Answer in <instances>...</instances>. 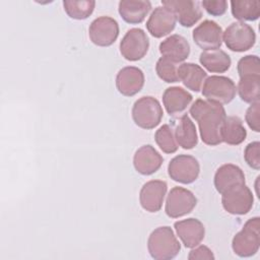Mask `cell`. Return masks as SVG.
I'll use <instances>...</instances> for the list:
<instances>
[{"mask_svg": "<svg viewBox=\"0 0 260 260\" xmlns=\"http://www.w3.org/2000/svg\"><path fill=\"white\" fill-rule=\"evenodd\" d=\"M190 114L198 123L200 137L205 144L214 146L222 142L220 129L226 117L222 105L198 99L190 107Z\"/></svg>", "mask_w": 260, "mask_h": 260, "instance_id": "1", "label": "cell"}, {"mask_svg": "<svg viewBox=\"0 0 260 260\" xmlns=\"http://www.w3.org/2000/svg\"><path fill=\"white\" fill-rule=\"evenodd\" d=\"M147 249L151 258L155 260H171L179 254L181 245L173 230L166 225L158 226L150 233Z\"/></svg>", "mask_w": 260, "mask_h": 260, "instance_id": "2", "label": "cell"}, {"mask_svg": "<svg viewBox=\"0 0 260 260\" xmlns=\"http://www.w3.org/2000/svg\"><path fill=\"white\" fill-rule=\"evenodd\" d=\"M260 247V218L258 216L248 219L242 230L232 241V248L236 255L247 258L255 255Z\"/></svg>", "mask_w": 260, "mask_h": 260, "instance_id": "3", "label": "cell"}, {"mask_svg": "<svg viewBox=\"0 0 260 260\" xmlns=\"http://www.w3.org/2000/svg\"><path fill=\"white\" fill-rule=\"evenodd\" d=\"M132 119L142 129L156 127L162 118L164 112L159 102L153 96L146 95L138 99L132 107Z\"/></svg>", "mask_w": 260, "mask_h": 260, "instance_id": "4", "label": "cell"}, {"mask_svg": "<svg viewBox=\"0 0 260 260\" xmlns=\"http://www.w3.org/2000/svg\"><path fill=\"white\" fill-rule=\"evenodd\" d=\"M237 93V86L235 82L221 75H211L206 77L203 86L202 94L206 100L220 104L226 105L231 103Z\"/></svg>", "mask_w": 260, "mask_h": 260, "instance_id": "5", "label": "cell"}, {"mask_svg": "<svg viewBox=\"0 0 260 260\" xmlns=\"http://www.w3.org/2000/svg\"><path fill=\"white\" fill-rule=\"evenodd\" d=\"M222 41L231 51L245 52L254 46L256 34L249 24L243 21H236L225 28Z\"/></svg>", "mask_w": 260, "mask_h": 260, "instance_id": "6", "label": "cell"}, {"mask_svg": "<svg viewBox=\"0 0 260 260\" xmlns=\"http://www.w3.org/2000/svg\"><path fill=\"white\" fill-rule=\"evenodd\" d=\"M197 204V198L188 189L174 187L168 194L165 211L169 217L178 218L190 213Z\"/></svg>", "mask_w": 260, "mask_h": 260, "instance_id": "7", "label": "cell"}, {"mask_svg": "<svg viewBox=\"0 0 260 260\" xmlns=\"http://www.w3.org/2000/svg\"><path fill=\"white\" fill-rule=\"evenodd\" d=\"M149 49L146 32L138 27L129 29L120 42V53L128 61L142 59Z\"/></svg>", "mask_w": 260, "mask_h": 260, "instance_id": "8", "label": "cell"}, {"mask_svg": "<svg viewBox=\"0 0 260 260\" xmlns=\"http://www.w3.org/2000/svg\"><path fill=\"white\" fill-rule=\"evenodd\" d=\"M168 173L172 180L182 184H191L199 176L200 166L198 160L189 154H179L171 159Z\"/></svg>", "mask_w": 260, "mask_h": 260, "instance_id": "9", "label": "cell"}, {"mask_svg": "<svg viewBox=\"0 0 260 260\" xmlns=\"http://www.w3.org/2000/svg\"><path fill=\"white\" fill-rule=\"evenodd\" d=\"M221 195L222 207L231 214L243 215L253 207L254 197L246 184L237 186Z\"/></svg>", "mask_w": 260, "mask_h": 260, "instance_id": "10", "label": "cell"}, {"mask_svg": "<svg viewBox=\"0 0 260 260\" xmlns=\"http://www.w3.org/2000/svg\"><path fill=\"white\" fill-rule=\"evenodd\" d=\"M88 36L92 44L99 47H109L119 36V24L110 16H100L91 21Z\"/></svg>", "mask_w": 260, "mask_h": 260, "instance_id": "11", "label": "cell"}, {"mask_svg": "<svg viewBox=\"0 0 260 260\" xmlns=\"http://www.w3.org/2000/svg\"><path fill=\"white\" fill-rule=\"evenodd\" d=\"M222 28L213 20H204L192 32L195 44L204 51L219 49L222 44Z\"/></svg>", "mask_w": 260, "mask_h": 260, "instance_id": "12", "label": "cell"}, {"mask_svg": "<svg viewBox=\"0 0 260 260\" xmlns=\"http://www.w3.org/2000/svg\"><path fill=\"white\" fill-rule=\"evenodd\" d=\"M168 190V185L161 180H151L146 182L139 193L141 207L148 212H157L164 203Z\"/></svg>", "mask_w": 260, "mask_h": 260, "instance_id": "13", "label": "cell"}, {"mask_svg": "<svg viewBox=\"0 0 260 260\" xmlns=\"http://www.w3.org/2000/svg\"><path fill=\"white\" fill-rule=\"evenodd\" d=\"M176 15L170 8L164 5L157 6L146 21V28L152 37L158 39L172 32L176 26Z\"/></svg>", "mask_w": 260, "mask_h": 260, "instance_id": "14", "label": "cell"}, {"mask_svg": "<svg viewBox=\"0 0 260 260\" xmlns=\"http://www.w3.org/2000/svg\"><path fill=\"white\" fill-rule=\"evenodd\" d=\"M144 85V74L141 69L135 66H126L119 70L116 76V87L125 96H132L138 93Z\"/></svg>", "mask_w": 260, "mask_h": 260, "instance_id": "15", "label": "cell"}, {"mask_svg": "<svg viewBox=\"0 0 260 260\" xmlns=\"http://www.w3.org/2000/svg\"><path fill=\"white\" fill-rule=\"evenodd\" d=\"M161 4L170 8L176 15L177 20L182 26H193L202 16V11L197 1L168 0L161 1Z\"/></svg>", "mask_w": 260, "mask_h": 260, "instance_id": "16", "label": "cell"}, {"mask_svg": "<svg viewBox=\"0 0 260 260\" xmlns=\"http://www.w3.org/2000/svg\"><path fill=\"white\" fill-rule=\"evenodd\" d=\"M162 161V156L150 144H145L139 147L133 156V166L136 172L144 176L152 175L158 171Z\"/></svg>", "mask_w": 260, "mask_h": 260, "instance_id": "17", "label": "cell"}, {"mask_svg": "<svg viewBox=\"0 0 260 260\" xmlns=\"http://www.w3.org/2000/svg\"><path fill=\"white\" fill-rule=\"evenodd\" d=\"M178 237L186 248H194L198 246L204 239L205 228L197 218H187L176 221L174 223Z\"/></svg>", "mask_w": 260, "mask_h": 260, "instance_id": "18", "label": "cell"}, {"mask_svg": "<svg viewBox=\"0 0 260 260\" xmlns=\"http://www.w3.org/2000/svg\"><path fill=\"white\" fill-rule=\"evenodd\" d=\"M213 182L216 191L223 194L237 186L244 185L246 180L241 168L233 164H224L215 172Z\"/></svg>", "mask_w": 260, "mask_h": 260, "instance_id": "19", "label": "cell"}, {"mask_svg": "<svg viewBox=\"0 0 260 260\" xmlns=\"http://www.w3.org/2000/svg\"><path fill=\"white\" fill-rule=\"evenodd\" d=\"M192 100V94L180 86L168 87L162 94V104L170 116L184 115Z\"/></svg>", "mask_w": 260, "mask_h": 260, "instance_id": "20", "label": "cell"}, {"mask_svg": "<svg viewBox=\"0 0 260 260\" xmlns=\"http://www.w3.org/2000/svg\"><path fill=\"white\" fill-rule=\"evenodd\" d=\"M159 53L162 57L176 63L185 61L190 55V45L181 35H172L159 44Z\"/></svg>", "mask_w": 260, "mask_h": 260, "instance_id": "21", "label": "cell"}, {"mask_svg": "<svg viewBox=\"0 0 260 260\" xmlns=\"http://www.w3.org/2000/svg\"><path fill=\"white\" fill-rule=\"evenodd\" d=\"M150 10L151 3L143 0H122L118 5L121 17L131 24L142 22Z\"/></svg>", "mask_w": 260, "mask_h": 260, "instance_id": "22", "label": "cell"}, {"mask_svg": "<svg viewBox=\"0 0 260 260\" xmlns=\"http://www.w3.org/2000/svg\"><path fill=\"white\" fill-rule=\"evenodd\" d=\"M179 80L190 90L198 92L202 88L207 73L195 63H183L178 67Z\"/></svg>", "mask_w": 260, "mask_h": 260, "instance_id": "23", "label": "cell"}, {"mask_svg": "<svg viewBox=\"0 0 260 260\" xmlns=\"http://www.w3.org/2000/svg\"><path fill=\"white\" fill-rule=\"evenodd\" d=\"M200 64L211 73H223L231 67V57L222 50L203 51L199 56Z\"/></svg>", "mask_w": 260, "mask_h": 260, "instance_id": "24", "label": "cell"}, {"mask_svg": "<svg viewBox=\"0 0 260 260\" xmlns=\"http://www.w3.org/2000/svg\"><path fill=\"white\" fill-rule=\"evenodd\" d=\"M174 131L177 143L182 148L192 149L197 145L198 136L196 127L188 115L184 114L181 116Z\"/></svg>", "mask_w": 260, "mask_h": 260, "instance_id": "25", "label": "cell"}, {"mask_svg": "<svg viewBox=\"0 0 260 260\" xmlns=\"http://www.w3.org/2000/svg\"><path fill=\"white\" fill-rule=\"evenodd\" d=\"M220 135L222 142L230 145H238L246 139L247 131L242 120L238 116H229L225 117L222 123Z\"/></svg>", "mask_w": 260, "mask_h": 260, "instance_id": "26", "label": "cell"}, {"mask_svg": "<svg viewBox=\"0 0 260 260\" xmlns=\"http://www.w3.org/2000/svg\"><path fill=\"white\" fill-rule=\"evenodd\" d=\"M231 10L233 16L240 21H254L260 16V1L234 0L231 1Z\"/></svg>", "mask_w": 260, "mask_h": 260, "instance_id": "27", "label": "cell"}, {"mask_svg": "<svg viewBox=\"0 0 260 260\" xmlns=\"http://www.w3.org/2000/svg\"><path fill=\"white\" fill-rule=\"evenodd\" d=\"M237 90L242 101L248 104L259 102L260 91V76H245L241 77L237 86Z\"/></svg>", "mask_w": 260, "mask_h": 260, "instance_id": "28", "label": "cell"}, {"mask_svg": "<svg viewBox=\"0 0 260 260\" xmlns=\"http://www.w3.org/2000/svg\"><path fill=\"white\" fill-rule=\"evenodd\" d=\"M95 2L92 0H65L63 7L67 15L73 19H86L93 12Z\"/></svg>", "mask_w": 260, "mask_h": 260, "instance_id": "29", "label": "cell"}, {"mask_svg": "<svg viewBox=\"0 0 260 260\" xmlns=\"http://www.w3.org/2000/svg\"><path fill=\"white\" fill-rule=\"evenodd\" d=\"M154 139L159 148L166 153H174L178 150L179 145L175 137V131L169 124H164L156 130Z\"/></svg>", "mask_w": 260, "mask_h": 260, "instance_id": "30", "label": "cell"}, {"mask_svg": "<svg viewBox=\"0 0 260 260\" xmlns=\"http://www.w3.org/2000/svg\"><path fill=\"white\" fill-rule=\"evenodd\" d=\"M178 67V63L165 57H160L156 62L155 71L161 80L167 83H174L179 81Z\"/></svg>", "mask_w": 260, "mask_h": 260, "instance_id": "31", "label": "cell"}, {"mask_svg": "<svg viewBox=\"0 0 260 260\" xmlns=\"http://www.w3.org/2000/svg\"><path fill=\"white\" fill-rule=\"evenodd\" d=\"M238 73L240 78L245 76H260V61L255 55H247L242 57L238 62Z\"/></svg>", "mask_w": 260, "mask_h": 260, "instance_id": "32", "label": "cell"}, {"mask_svg": "<svg viewBox=\"0 0 260 260\" xmlns=\"http://www.w3.org/2000/svg\"><path fill=\"white\" fill-rule=\"evenodd\" d=\"M244 157L249 167L254 170L260 169V142L249 143L244 150Z\"/></svg>", "mask_w": 260, "mask_h": 260, "instance_id": "33", "label": "cell"}, {"mask_svg": "<svg viewBox=\"0 0 260 260\" xmlns=\"http://www.w3.org/2000/svg\"><path fill=\"white\" fill-rule=\"evenodd\" d=\"M246 122L254 132H260V103L251 104L245 115Z\"/></svg>", "mask_w": 260, "mask_h": 260, "instance_id": "34", "label": "cell"}, {"mask_svg": "<svg viewBox=\"0 0 260 260\" xmlns=\"http://www.w3.org/2000/svg\"><path fill=\"white\" fill-rule=\"evenodd\" d=\"M201 5L206 10V12L213 16H220L224 14L228 8V2L225 0H216V1H210L205 0L201 2Z\"/></svg>", "mask_w": 260, "mask_h": 260, "instance_id": "35", "label": "cell"}, {"mask_svg": "<svg viewBox=\"0 0 260 260\" xmlns=\"http://www.w3.org/2000/svg\"><path fill=\"white\" fill-rule=\"evenodd\" d=\"M214 258L215 257L212 251L204 245H200L192 248V250L189 252V255H188L189 260H213Z\"/></svg>", "mask_w": 260, "mask_h": 260, "instance_id": "36", "label": "cell"}]
</instances>
